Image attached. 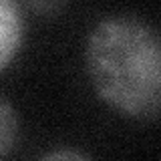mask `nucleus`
Masks as SVG:
<instances>
[{"label": "nucleus", "instance_id": "nucleus-3", "mask_svg": "<svg viewBox=\"0 0 161 161\" xmlns=\"http://www.w3.org/2000/svg\"><path fill=\"white\" fill-rule=\"evenodd\" d=\"M18 115L4 97H0V157L14 149L18 141Z\"/></svg>", "mask_w": 161, "mask_h": 161}, {"label": "nucleus", "instance_id": "nucleus-1", "mask_svg": "<svg viewBox=\"0 0 161 161\" xmlns=\"http://www.w3.org/2000/svg\"><path fill=\"white\" fill-rule=\"evenodd\" d=\"M87 70L101 99L119 113L153 121L161 107V40L139 16L105 18L87 40Z\"/></svg>", "mask_w": 161, "mask_h": 161}, {"label": "nucleus", "instance_id": "nucleus-4", "mask_svg": "<svg viewBox=\"0 0 161 161\" xmlns=\"http://www.w3.org/2000/svg\"><path fill=\"white\" fill-rule=\"evenodd\" d=\"M22 4L40 18H57L67 8L69 0H22Z\"/></svg>", "mask_w": 161, "mask_h": 161}, {"label": "nucleus", "instance_id": "nucleus-5", "mask_svg": "<svg viewBox=\"0 0 161 161\" xmlns=\"http://www.w3.org/2000/svg\"><path fill=\"white\" fill-rule=\"evenodd\" d=\"M42 159H89V155L80 151H53V153H44Z\"/></svg>", "mask_w": 161, "mask_h": 161}, {"label": "nucleus", "instance_id": "nucleus-2", "mask_svg": "<svg viewBox=\"0 0 161 161\" xmlns=\"http://www.w3.org/2000/svg\"><path fill=\"white\" fill-rule=\"evenodd\" d=\"M24 40V18L16 0H0V70L18 54Z\"/></svg>", "mask_w": 161, "mask_h": 161}]
</instances>
